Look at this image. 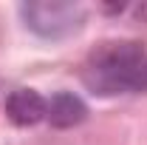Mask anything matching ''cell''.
<instances>
[{
	"mask_svg": "<svg viewBox=\"0 0 147 145\" xmlns=\"http://www.w3.org/2000/svg\"><path fill=\"white\" fill-rule=\"evenodd\" d=\"M82 83L96 97H116L147 88V49L136 40L99 43L82 66Z\"/></svg>",
	"mask_w": 147,
	"mask_h": 145,
	"instance_id": "cell-1",
	"label": "cell"
},
{
	"mask_svg": "<svg viewBox=\"0 0 147 145\" xmlns=\"http://www.w3.org/2000/svg\"><path fill=\"white\" fill-rule=\"evenodd\" d=\"M20 17L28 31L42 40H65L85 26V6L82 3H62V0H31L20 6Z\"/></svg>",
	"mask_w": 147,
	"mask_h": 145,
	"instance_id": "cell-2",
	"label": "cell"
},
{
	"mask_svg": "<svg viewBox=\"0 0 147 145\" xmlns=\"http://www.w3.org/2000/svg\"><path fill=\"white\" fill-rule=\"evenodd\" d=\"M6 117L20 128L37 125L48 117V100L34 88H14L6 97Z\"/></svg>",
	"mask_w": 147,
	"mask_h": 145,
	"instance_id": "cell-3",
	"label": "cell"
},
{
	"mask_svg": "<svg viewBox=\"0 0 147 145\" xmlns=\"http://www.w3.org/2000/svg\"><path fill=\"white\" fill-rule=\"evenodd\" d=\"M88 117V105L82 103V97H76L74 91H57L48 100V122L54 128H71L79 125Z\"/></svg>",
	"mask_w": 147,
	"mask_h": 145,
	"instance_id": "cell-4",
	"label": "cell"
}]
</instances>
